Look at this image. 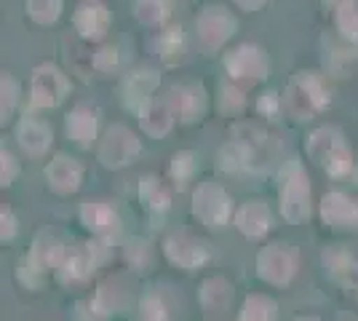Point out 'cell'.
I'll return each mask as SVG.
<instances>
[{
    "mask_svg": "<svg viewBox=\"0 0 358 321\" xmlns=\"http://www.w3.org/2000/svg\"><path fill=\"white\" fill-rule=\"evenodd\" d=\"M329 105V92L321 76L315 73H297L289 80L284 94V110L294 121H310L315 113Z\"/></svg>",
    "mask_w": 358,
    "mask_h": 321,
    "instance_id": "1",
    "label": "cell"
},
{
    "mask_svg": "<svg viewBox=\"0 0 358 321\" xmlns=\"http://www.w3.org/2000/svg\"><path fill=\"white\" fill-rule=\"evenodd\" d=\"M281 212L289 222H305L310 217V185L297 161L281 169Z\"/></svg>",
    "mask_w": 358,
    "mask_h": 321,
    "instance_id": "2",
    "label": "cell"
},
{
    "mask_svg": "<svg viewBox=\"0 0 358 321\" xmlns=\"http://www.w3.org/2000/svg\"><path fill=\"white\" fill-rule=\"evenodd\" d=\"M308 155L313 158L315 164L327 169L331 177H343L345 171L350 169V150L345 145V137L340 134V129H318L310 134L308 142Z\"/></svg>",
    "mask_w": 358,
    "mask_h": 321,
    "instance_id": "3",
    "label": "cell"
},
{
    "mask_svg": "<svg viewBox=\"0 0 358 321\" xmlns=\"http://www.w3.org/2000/svg\"><path fill=\"white\" fill-rule=\"evenodd\" d=\"M294 271H297V252L289 244H270L257 257L259 278H265L268 284H275V287L289 284Z\"/></svg>",
    "mask_w": 358,
    "mask_h": 321,
    "instance_id": "4",
    "label": "cell"
},
{
    "mask_svg": "<svg viewBox=\"0 0 358 321\" xmlns=\"http://www.w3.org/2000/svg\"><path fill=\"white\" fill-rule=\"evenodd\" d=\"M193 214L206 228H222L230 217V199L217 183L198 185L193 193Z\"/></svg>",
    "mask_w": 358,
    "mask_h": 321,
    "instance_id": "5",
    "label": "cell"
},
{
    "mask_svg": "<svg viewBox=\"0 0 358 321\" xmlns=\"http://www.w3.org/2000/svg\"><path fill=\"white\" fill-rule=\"evenodd\" d=\"M102 241H94V244H80L75 249H67L64 260L57 268L62 284H78V281H86L94 268L105 260V252L99 249Z\"/></svg>",
    "mask_w": 358,
    "mask_h": 321,
    "instance_id": "6",
    "label": "cell"
},
{
    "mask_svg": "<svg viewBox=\"0 0 358 321\" xmlns=\"http://www.w3.org/2000/svg\"><path fill=\"white\" fill-rule=\"evenodd\" d=\"M195 30H198V41L206 51H217L224 41L236 32V19L227 14L220 6H209L206 11L195 19Z\"/></svg>",
    "mask_w": 358,
    "mask_h": 321,
    "instance_id": "7",
    "label": "cell"
},
{
    "mask_svg": "<svg viewBox=\"0 0 358 321\" xmlns=\"http://www.w3.org/2000/svg\"><path fill=\"white\" fill-rule=\"evenodd\" d=\"M139 153V139L126 126H113L99 145V161L107 169H120L131 164Z\"/></svg>",
    "mask_w": 358,
    "mask_h": 321,
    "instance_id": "8",
    "label": "cell"
},
{
    "mask_svg": "<svg viewBox=\"0 0 358 321\" xmlns=\"http://www.w3.org/2000/svg\"><path fill=\"white\" fill-rule=\"evenodd\" d=\"M164 252L166 257H169V262H174L177 268H185V271H195V268H201L211 257L209 244L201 241V238L187 236V233L169 236L164 244Z\"/></svg>",
    "mask_w": 358,
    "mask_h": 321,
    "instance_id": "9",
    "label": "cell"
},
{
    "mask_svg": "<svg viewBox=\"0 0 358 321\" xmlns=\"http://www.w3.org/2000/svg\"><path fill=\"white\" fill-rule=\"evenodd\" d=\"M67 92H70V83L57 67L43 64L32 73V105L35 107H57Z\"/></svg>",
    "mask_w": 358,
    "mask_h": 321,
    "instance_id": "10",
    "label": "cell"
},
{
    "mask_svg": "<svg viewBox=\"0 0 358 321\" xmlns=\"http://www.w3.org/2000/svg\"><path fill=\"white\" fill-rule=\"evenodd\" d=\"M224 70L230 73L233 80H259L268 76V62H265V51H259L257 46H241L236 51H230L224 57Z\"/></svg>",
    "mask_w": 358,
    "mask_h": 321,
    "instance_id": "11",
    "label": "cell"
},
{
    "mask_svg": "<svg viewBox=\"0 0 358 321\" xmlns=\"http://www.w3.org/2000/svg\"><path fill=\"white\" fill-rule=\"evenodd\" d=\"M169 105L182 123H195L206 113V92L198 83H182L169 94Z\"/></svg>",
    "mask_w": 358,
    "mask_h": 321,
    "instance_id": "12",
    "label": "cell"
},
{
    "mask_svg": "<svg viewBox=\"0 0 358 321\" xmlns=\"http://www.w3.org/2000/svg\"><path fill=\"white\" fill-rule=\"evenodd\" d=\"M126 300H129V292H126L123 278H118V276L115 278H107V281L99 284V290H96V297L91 303V316L94 319H107V316L123 311Z\"/></svg>",
    "mask_w": 358,
    "mask_h": 321,
    "instance_id": "13",
    "label": "cell"
},
{
    "mask_svg": "<svg viewBox=\"0 0 358 321\" xmlns=\"http://www.w3.org/2000/svg\"><path fill=\"white\" fill-rule=\"evenodd\" d=\"M45 177L57 193H75L80 187V180H83V166L75 158L57 155L45 169Z\"/></svg>",
    "mask_w": 358,
    "mask_h": 321,
    "instance_id": "14",
    "label": "cell"
},
{
    "mask_svg": "<svg viewBox=\"0 0 358 321\" xmlns=\"http://www.w3.org/2000/svg\"><path fill=\"white\" fill-rule=\"evenodd\" d=\"M80 220L99 238H107V236H113L118 230V214H115V209L107 201H83Z\"/></svg>",
    "mask_w": 358,
    "mask_h": 321,
    "instance_id": "15",
    "label": "cell"
},
{
    "mask_svg": "<svg viewBox=\"0 0 358 321\" xmlns=\"http://www.w3.org/2000/svg\"><path fill=\"white\" fill-rule=\"evenodd\" d=\"M174 110L169 105V99H150L139 107V123L150 137H164L174 123Z\"/></svg>",
    "mask_w": 358,
    "mask_h": 321,
    "instance_id": "16",
    "label": "cell"
},
{
    "mask_svg": "<svg viewBox=\"0 0 358 321\" xmlns=\"http://www.w3.org/2000/svg\"><path fill=\"white\" fill-rule=\"evenodd\" d=\"M321 214L331 228H353L358 225V204L350 201L343 193H329L324 196L321 204Z\"/></svg>",
    "mask_w": 358,
    "mask_h": 321,
    "instance_id": "17",
    "label": "cell"
},
{
    "mask_svg": "<svg viewBox=\"0 0 358 321\" xmlns=\"http://www.w3.org/2000/svg\"><path fill=\"white\" fill-rule=\"evenodd\" d=\"M64 255H67V249H64L62 238L54 233V230H43V233H38V238H35L32 252H30L32 262H35L43 273L48 271V268H59L62 260H64Z\"/></svg>",
    "mask_w": 358,
    "mask_h": 321,
    "instance_id": "18",
    "label": "cell"
},
{
    "mask_svg": "<svg viewBox=\"0 0 358 321\" xmlns=\"http://www.w3.org/2000/svg\"><path fill=\"white\" fill-rule=\"evenodd\" d=\"M73 24L86 41H99V38H105L107 27H110V11L105 6H83L75 11Z\"/></svg>",
    "mask_w": 358,
    "mask_h": 321,
    "instance_id": "19",
    "label": "cell"
},
{
    "mask_svg": "<svg viewBox=\"0 0 358 321\" xmlns=\"http://www.w3.org/2000/svg\"><path fill=\"white\" fill-rule=\"evenodd\" d=\"M236 225L243 236L249 238H259L270 230V212L262 201H249L241 206V212L236 214Z\"/></svg>",
    "mask_w": 358,
    "mask_h": 321,
    "instance_id": "20",
    "label": "cell"
},
{
    "mask_svg": "<svg viewBox=\"0 0 358 321\" xmlns=\"http://www.w3.org/2000/svg\"><path fill=\"white\" fill-rule=\"evenodd\" d=\"M155 86H158V73H155V70H148V67H142V70H136L131 76H126V80H123L126 105L136 107V105L150 102V94L155 92Z\"/></svg>",
    "mask_w": 358,
    "mask_h": 321,
    "instance_id": "21",
    "label": "cell"
},
{
    "mask_svg": "<svg viewBox=\"0 0 358 321\" xmlns=\"http://www.w3.org/2000/svg\"><path fill=\"white\" fill-rule=\"evenodd\" d=\"M67 134L75 139L80 148H89L96 137V113L89 105H78L67 115Z\"/></svg>",
    "mask_w": 358,
    "mask_h": 321,
    "instance_id": "22",
    "label": "cell"
},
{
    "mask_svg": "<svg viewBox=\"0 0 358 321\" xmlns=\"http://www.w3.org/2000/svg\"><path fill=\"white\" fill-rule=\"evenodd\" d=\"M16 139L30 155H41L51 145V129L38 118H24L16 129Z\"/></svg>",
    "mask_w": 358,
    "mask_h": 321,
    "instance_id": "23",
    "label": "cell"
},
{
    "mask_svg": "<svg viewBox=\"0 0 358 321\" xmlns=\"http://www.w3.org/2000/svg\"><path fill=\"white\" fill-rule=\"evenodd\" d=\"M324 265L329 268V273L334 276L337 281H356L358 278V257L353 252H348L343 246H334V249H327L324 252Z\"/></svg>",
    "mask_w": 358,
    "mask_h": 321,
    "instance_id": "24",
    "label": "cell"
},
{
    "mask_svg": "<svg viewBox=\"0 0 358 321\" xmlns=\"http://www.w3.org/2000/svg\"><path fill=\"white\" fill-rule=\"evenodd\" d=\"M233 303V290L224 278H206L201 287V306L206 313H224Z\"/></svg>",
    "mask_w": 358,
    "mask_h": 321,
    "instance_id": "25",
    "label": "cell"
},
{
    "mask_svg": "<svg viewBox=\"0 0 358 321\" xmlns=\"http://www.w3.org/2000/svg\"><path fill=\"white\" fill-rule=\"evenodd\" d=\"M139 199L145 204L148 212H166L171 204V190L158 177H145L139 183Z\"/></svg>",
    "mask_w": 358,
    "mask_h": 321,
    "instance_id": "26",
    "label": "cell"
},
{
    "mask_svg": "<svg viewBox=\"0 0 358 321\" xmlns=\"http://www.w3.org/2000/svg\"><path fill=\"white\" fill-rule=\"evenodd\" d=\"M155 48H158V57L164 64H179L185 59V38H182V30L179 27H171V30L161 32V38L155 41Z\"/></svg>",
    "mask_w": 358,
    "mask_h": 321,
    "instance_id": "27",
    "label": "cell"
},
{
    "mask_svg": "<svg viewBox=\"0 0 358 321\" xmlns=\"http://www.w3.org/2000/svg\"><path fill=\"white\" fill-rule=\"evenodd\" d=\"M241 321H275V303L265 294H249L241 311Z\"/></svg>",
    "mask_w": 358,
    "mask_h": 321,
    "instance_id": "28",
    "label": "cell"
},
{
    "mask_svg": "<svg viewBox=\"0 0 358 321\" xmlns=\"http://www.w3.org/2000/svg\"><path fill=\"white\" fill-rule=\"evenodd\" d=\"M337 30L343 32L348 43H358V3L356 0H345L343 6H337Z\"/></svg>",
    "mask_w": 358,
    "mask_h": 321,
    "instance_id": "29",
    "label": "cell"
},
{
    "mask_svg": "<svg viewBox=\"0 0 358 321\" xmlns=\"http://www.w3.org/2000/svg\"><path fill=\"white\" fill-rule=\"evenodd\" d=\"M166 16H169V0H139L136 3V19L142 24H161Z\"/></svg>",
    "mask_w": 358,
    "mask_h": 321,
    "instance_id": "30",
    "label": "cell"
},
{
    "mask_svg": "<svg viewBox=\"0 0 358 321\" xmlns=\"http://www.w3.org/2000/svg\"><path fill=\"white\" fill-rule=\"evenodd\" d=\"M27 14L38 22V24H51L59 19L62 0H27Z\"/></svg>",
    "mask_w": 358,
    "mask_h": 321,
    "instance_id": "31",
    "label": "cell"
},
{
    "mask_svg": "<svg viewBox=\"0 0 358 321\" xmlns=\"http://www.w3.org/2000/svg\"><path fill=\"white\" fill-rule=\"evenodd\" d=\"M195 171H198V161H195V155L190 150H182V153H177L171 158V177L179 185L190 183Z\"/></svg>",
    "mask_w": 358,
    "mask_h": 321,
    "instance_id": "32",
    "label": "cell"
},
{
    "mask_svg": "<svg viewBox=\"0 0 358 321\" xmlns=\"http://www.w3.org/2000/svg\"><path fill=\"white\" fill-rule=\"evenodd\" d=\"M0 89H3V110H0V115H3V123H6L14 115V107L19 102V83L11 76H3Z\"/></svg>",
    "mask_w": 358,
    "mask_h": 321,
    "instance_id": "33",
    "label": "cell"
},
{
    "mask_svg": "<svg viewBox=\"0 0 358 321\" xmlns=\"http://www.w3.org/2000/svg\"><path fill=\"white\" fill-rule=\"evenodd\" d=\"M139 321H169V313H166L164 303L158 294H148L139 306Z\"/></svg>",
    "mask_w": 358,
    "mask_h": 321,
    "instance_id": "34",
    "label": "cell"
},
{
    "mask_svg": "<svg viewBox=\"0 0 358 321\" xmlns=\"http://www.w3.org/2000/svg\"><path fill=\"white\" fill-rule=\"evenodd\" d=\"M220 107H222L224 113H238V110H243V92H241L236 83H224L222 89H220Z\"/></svg>",
    "mask_w": 358,
    "mask_h": 321,
    "instance_id": "35",
    "label": "cell"
},
{
    "mask_svg": "<svg viewBox=\"0 0 358 321\" xmlns=\"http://www.w3.org/2000/svg\"><path fill=\"white\" fill-rule=\"evenodd\" d=\"M91 64H94L96 73H113V70L118 67V48H113V46L99 48V51L94 54Z\"/></svg>",
    "mask_w": 358,
    "mask_h": 321,
    "instance_id": "36",
    "label": "cell"
},
{
    "mask_svg": "<svg viewBox=\"0 0 358 321\" xmlns=\"http://www.w3.org/2000/svg\"><path fill=\"white\" fill-rule=\"evenodd\" d=\"M126 257H129L134 271H145L150 265V246L145 241H131L126 249Z\"/></svg>",
    "mask_w": 358,
    "mask_h": 321,
    "instance_id": "37",
    "label": "cell"
},
{
    "mask_svg": "<svg viewBox=\"0 0 358 321\" xmlns=\"http://www.w3.org/2000/svg\"><path fill=\"white\" fill-rule=\"evenodd\" d=\"M41 273H43V271L32 262V257H24V260L19 262V281L27 284L30 290H35V287L41 284Z\"/></svg>",
    "mask_w": 358,
    "mask_h": 321,
    "instance_id": "38",
    "label": "cell"
},
{
    "mask_svg": "<svg viewBox=\"0 0 358 321\" xmlns=\"http://www.w3.org/2000/svg\"><path fill=\"white\" fill-rule=\"evenodd\" d=\"M0 161H3V174H0V180H3V185H11L16 177V171H19L16 158L8 153V150H3V153H0Z\"/></svg>",
    "mask_w": 358,
    "mask_h": 321,
    "instance_id": "39",
    "label": "cell"
},
{
    "mask_svg": "<svg viewBox=\"0 0 358 321\" xmlns=\"http://www.w3.org/2000/svg\"><path fill=\"white\" fill-rule=\"evenodd\" d=\"M281 105H284V102H278V97H275L273 92H268L262 99H259V105L257 107H259V113H262V115H275Z\"/></svg>",
    "mask_w": 358,
    "mask_h": 321,
    "instance_id": "40",
    "label": "cell"
},
{
    "mask_svg": "<svg viewBox=\"0 0 358 321\" xmlns=\"http://www.w3.org/2000/svg\"><path fill=\"white\" fill-rule=\"evenodd\" d=\"M0 220H3V241H6V238H14L16 236V220H14V214H11V209H3Z\"/></svg>",
    "mask_w": 358,
    "mask_h": 321,
    "instance_id": "41",
    "label": "cell"
},
{
    "mask_svg": "<svg viewBox=\"0 0 358 321\" xmlns=\"http://www.w3.org/2000/svg\"><path fill=\"white\" fill-rule=\"evenodd\" d=\"M236 3H238L243 11H257V8H259L265 0H236Z\"/></svg>",
    "mask_w": 358,
    "mask_h": 321,
    "instance_id": "42",
    "label": "cell"
},
{
    "mask_svg": "<svg viewBox=\"0 0 358 321\" xmlns=\"http://www.w3.org/2000/svg\"><path fill=\"white\" fill-rule=\"evenodd\" d=\"M324 3H327V6H334V8H337V6H343L345 0H324Z\"/></svg>",
    "mask_w": 358,
    "mask_h": 321,
    "instance_id": "43",
    "label": "cell"
},
{
    "mask_svg": "<svg viewBox=\"0 0 358 321\" xmlns=\"http://www.w3.org/2000/svg\"><path fill=\"white\" fill-rule=\"evenodd\" d=\"M297 321H321V319H297Z\"/></svg>",
    "mask_w": 358,
    "mask_h": 321,
    "instance_id": "44",
    "label": "cell"
}]
</instances>
